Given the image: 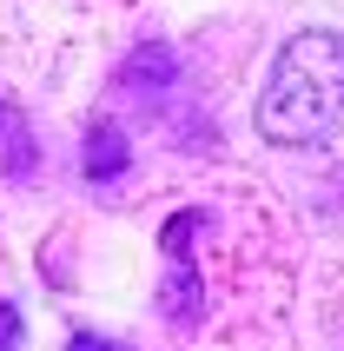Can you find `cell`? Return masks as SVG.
<instances>
[{
    "mask_svg": "<svg viewBox=\"0 0 344 351\" xmlns=\"http://www.w3.org/2000/svg\"><path fill=\"white\" fill-rule=\"evenodd\" d=\"M251 126L271 146H318L344 126V34L338 27H305L271 53Z\"/></svg>",
    "mask_w": 344,
    "mask_h": 351,
    "instance_id": "6da1fadb",
    "label": "cell"
},
{
    "mask_svg": "<svg viewBox=\"0 0 344 351\" xmlns=\"http://www.w3.org/2000/svg\"><path fill=\"white\" fill-rule=\"evenodd\" d=\"M212 213L206 206H186V213H172L159 226V258H166V278H159V312L166 325L192 332L199 312H206V285H199V258H192V232H206Z\"/></svg>",
    "mask_w": 344,
    "mask_h": 351,
    "instance_id": "7a4b0ae2",
    "label": "cell"
},
{
    "mask_svg": "<svg viewBox=\"0 0 344 351\" xmlns=\"http://www.w3.org/2000/svg\"><path fill=\"white\" fill-rule=\"evenodd\" d=\"M126 133L119 126H93L86 133V153H79V173H86V186H106V179H119L126 173Z\"/></svg>",
    "mask_w": 344,
    "mask_h": 351,
    "instance_id": "3957f363",
    "label": "cell"
},
{
    "mask_svg": "<svg viewBox=\"0 0 344 351\" xmlns=\"http://www.w3.org/2000/svg\"><path fill=\"white\" fill-rule=\"evenodd\" d=\"M0 173L7 179L34 173V133H27V119H20L14 106H0Z\"/></svg>",
    "mask_w": 344,
    "mask_h": 351,
    "instance_id": "277c9868",
    "label": "cell"
},
{
    "mask_svg": "<svg viewBox=\"0 0 344 351\" xmlns=\"http://www.w3.org/2000/svg\"><path fill=\"white\" fill-rule=\"evenodd\" d=\"M20 338H27V325H20V312L0 298V351H20Z\"/></svg>",
    "mask_w": 344,
    "mask_h": 351,
    "instance_id": "5b68a950",
    "label": "cell"
},
{
    "mask_svg": "<svg viewBox=\"0 0 344 351\" xmlns=\"http://www.w3.org/2000/svg\"><path fill=\"white\" fill-rule=\"evenodd\" d=\"M66 351H126V345H106V338H93V332H73V345Z\"/></svg>",
    "mask_w": 344,
    "mask_h": 351,
    "instance_id": "8992f818",
    "label": "cell"
}]
</instances>
